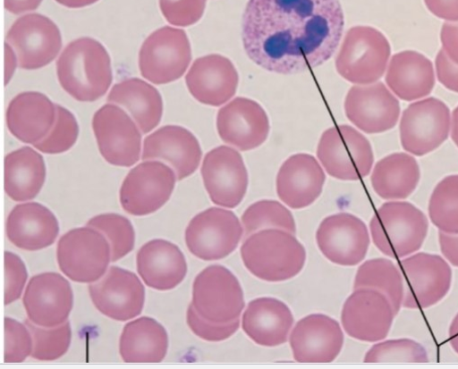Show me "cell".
<instances>
[{
  "label": "cell",
  "mask_w": 458,
  "mask_h": 369,
  "mask_svg": "<svg viewBox=\"0 0 458 369\" xmlns=\"http://www.w3.org/2000/svg\"><path fill=\"white\" fill-rule=\"evenodd\" d=\"M136 264L144 283L161 291L178 287L188 273L187 261L182 250L164 239L145 244L137 254Z\"/></svg>",
  "instance_id": "27"
},
{
  "label": "cell",
  "mask_w": 458,
  "mask_h": 369,
  "mask_svg": "<svg viewBox=\"0 0 458 369\" xmlns=\"http://www.w3.org/2000/svg\"><path fill=\"white\" fill-rule=\"evenodd\" d=\"M92 127L99 151L109 164L129 167L139 161L141 134L123 109L111 104L102 106Z\"/></svg>",
  "instance_id": "16"
},
{
  "label": "cell",
  "mask_w": 458,
  "mask_h": 369,
  "mask_svg": "<svg viewBox=\"0 0 458 369\" xmlns=\"http://www.w3.org/2000/svg\"><path fill=\"white\" fill-rule=\"evenodd\" d=\"M420 169L417 160L406 153H394L375 166L371 183L376 194L386 201H403L417 189Z\"/></svg>",
  "instance_id": "33"
},
{
  "label": "cell",
  "mask_w": 458,
  "mask_h": 369,
  "mask_svg": "<svg viewBox=\"0 0 458 369\" xmlns=\"http://www.w3.org/2000/svg\"><path fill=\"white\" fill-rule=\"evenodd\" d=\"M201 173L213 204L234 209L243 201L249 176L242 155L234 148L221 146L207 154Z\"/></svg>",
  "instance_id": "14"
},
{
  "label": "cell",
  "mask_w": 458,
  "mask_h": 369,
  "mask_svg": "<svg viewBox=\"0 0 458 369\" xmlns=\"http://www.w3.org/2000/svg\"><path fill=\"white\" fill-rule=\"evenodd\" d=\"M62 88L80 102L104 96L113 81L111 59L98 41L85 38L72 42L57 62Z\"/></svg>",
  "instance_id": "2"
},
{
  "label": "cell",
  "mask_w": 458,
  "mask_h": 369,
  "mask_svg": "<svg viewBox=\"0 0 458 369\" xmlns=\"http://www.w3.org/2000/svg\"><path fill=\"white\" fill-rule=\"evenodd\" d=\"M207 2L208 0H160V8L170 24L187 28L197 24L202 19Z\"/></svg>",
  "instance_id": "44"
},
{
  "label": "cell",
  "mask_w": 458,
  "mask_h": 369,
  "mask_svg": "<svg viewBox=\"0 0 458 369\" xmlns=\"http://www.w3.org/2000/svg\"><path fill=\"white\" fill-rule=\"evenodd\" d=\"M6 73H7V83L10 81L11 77L13 75V72L16 69V63L18 62V58L15 56L14 53L12 56V49L10 45L6 43Z\"/></svg>",
  "instance_id": "54"
},
{
  "label": "cell",
  "mask_w": 458,
  "mask_h": 369,
  "mask_svg": "<svg viewBox=\"0 0 458 369\" xmlns=\"http://www.w3.org/2000/svg\"><path fill=\"white\" fill-rule=\"evenodd\" d=\"M191 60V46L186 32L165 27L144 41L139 55V67L144 79L163 85L180 80Z\"/></svg>",
  "instance_id": "8"
},
{
  "label": "cell",
  "mask_w": 458,
  "mask_h": 369,
  "mask_svg": "<svg viewBox=\"0 0 458 369\" xmlns=\"http://www.w3.org/2000/svg\"><path fill=\"white\" fill-rule=\"evenodd\" d=\"M428 216L440 232L458 235V174L437 184L429 199Z\"/></svg>",
  "instance_id": "37"
},
{
  "label": "cell",
  "mask_w": 458,
  "mask_h": 369,
  "mask_svg": "<svg viewBox=\"0 0 458 369\" xmlns=\"http://www.w3.org/2000/svg\"><path fill=\"white\" fill-rule=\"evenodd\" d=\"M436 71L439 83L448 90L458 93V65L448 59L443 49L436 58Z\"/></svg>",
  "instance_id": "47"
},
{
  "label": "cell",
  "mask_w": 458,
  "mask_h": 369,
  "mask_svg": "<svg viewBox=\"0 0 458 369\" xmlns=\"http://www.w3.org/2000/svg\"><path fill=\"white\" fill-rule=\"evenodd\" d=\"M73 302L70 282L55 273H45L33 277L23 298L29 319L37 325L48 328L67 322Z\"/></svg>",
  "instance_id": "21"
},
{
  "label": "cell",
  "mask_w": 458,
  "mask_h": 369,
  "mask_svg": "<svg viewBox=\"0 0 458 369\" xmlns=\"http://www.w3.org/2000/svg\"><path fill=\"white\" fill-rule=\"evenodd\" d=\"M87 227L100 231L111 247V262L115 263L130 254L135 243V233L131 222L114 214H102L91 219Z\"/></svg>",
  "instance_id": "39"
},
{
  "label": "cell",
  "mask_w": 458,
  "mask_h": 369,
  "mask_svg": "<svg viewBox=\"0 0 458 369\" xmlns=\"http://www.w3.org/2000/svg\"><path fill=\"white\" fill-rule=\"evenodd\" d=\"M28 270L20 256L5 252V305L21 298L28 281Z\"/></svg>",
  "instance_id": "46"
},
{
  "label": "cell",
  "mask_w": 458,
  "mask_h": 369,
  "mask_svg": "<svg viewBox=\"0 0 458 369\" xmlns=\"http://www.w3.org/2000/svg\"><path fill=\"white\" fill-rule=\"evenodd\" d=\"M428 232V220L416 206L403 201L384 204L370 222L372 240L385 256L402 259L418 252Z\"/></svg>",
  "instance_id": "4"
},
{
  "label": "cell",
  "mask_w": 458,
  "mask_h": 369,
  "mask_svg": "<svg viewBox=\"0 0 458 369\" xmlns=\"http://www.w3.org/2000/svg\"><path fill=\"white\" fill-rule=\"evenodd\" d=\"M438 242L445 259L458 268V235L438 232Z\"/></svg>",
  "instance_id": "50"
},
{
  "label": "cell",
  "mask_w": 458,
  "mask_h": 369,
  "mask_svg": "<svg viewBox=\"0 0 458 369\" xmlns=\"http://www.w3.org/2000/svg\"><path fill=\"white\" fill-rule=\"evenodd\" d=\"M400 270L404 281V308L425 309L433 306L451 289V267L439 256L413 254L400 262Z\"/></svg>",
  "instance_id": "12"
},
{
  "label": "cell",
  "mask_w": 458,
  "mask_h": 369,
  "mask_svg": "<svg viewBox=\"0 0 458 369\" xmlns=\"http://www.w3.org/2000/svg\"><path fill=\"white\" fill-rule=\"evenodd\" d=\"M243 235V226L233 212L210 208L191 222L185 240L191 253L199 259L217 261L233 253Z\"/></svg>",
  "instance_id": "11"
},
{
  "label": "cell",
  "mask_w": 458,
  "mask_h": 369,
  "mask_svg": "<svg viewBox=\"0 0 458 369\" xmlns=\"http://www.w3.org/2000/svg\"><path fill=\"white\" fill-rule=\"evenodd\" d=\"M25 324L33 338L31 356L44 361L56 360L66 354L72 342V328L69 322L55 327H43L27 320Z\"/></svg>",
  "instance_id": "40"
},
{
  "label": "cell",
  "mask_w": 458,
  "mask_h": 369,
  "mask_svg": "<svg viewBox=\"0 0 458 369\" xmlns=\"http://www.w3.org/2000/svg\"><path fill=\"white\" fill-rule=\"evenodd\" d=\"M344 30L340 0H250L242 19L249 58L284 75L326 63L338 49Z\"/></svg>",
  "instance_id": "1"
},
{
  "label": "cell",
  "mask_w": 458,
  "mask_h": 369,
  "mask_svg": "<svg viewBox=\"0 0 458 369\" xmlns=\"http://www.w3.org/2000/svg\"><path fill=\"white\" fill-rule=\"evenodd\" d=\"M57 114L55 125L49 134L34 145L46 154H61L68 151L76 143L79 125L74 115L66 108L56 105Z\"/></svg>",
  "instance_id": "42"
},
{
  "label": "cell",
  "mask_w": 458,
  "mask_h": 369,
  "mask_svg": "<svg viewBox=\"0 0 458 369\" xmlns=\"http://www.w3.org/2000/svg\"><path fill=\"white\" fill-rule=\"evenodd\" d=\"M344 107L348 119L369 134L392 130L401 113L398 99L382 82L352 87L346 96Z\"/></svg>",
  "instance_id": "20"
},
{
  "label": "cell",
  "mask_w": 458,
  "mask_h": 369,
  "mask_svg": "<svg viewBox=\"0 0 458 369\" xmlns=\"http://www.w3.org/2000/svg\"><path fill=\"white\" fill-rule=\"evenodd\" d=\"M216 125L222 140L241 151L259 147L269 133V120L265 110L257 102L245 97H237L221 108Z\"/></svg>",
  "instance_id": "23"
},
{
  "label": "cell",
  "mask_w": 458,
  "mask_h": 369,
  "mask_svg": "<svg viewBox=\"0 0 458 369\" xmlns=\"http://www.w3.org/2000/svg\"><path fill=\"white\" fill-rule=\"evenodd\" d=\"M33 338L30 329L11 317H5V363H21L31 356Z\"/></svg>",
  "instance_id": "43"
},
{
  "label": "cell",
  "mask_w": 458,
  "mask_h": 369,
  "mask_svg": "<svg viewBox=\"0 0 458 369\" xmlns=\"http://www.w3.org/2000/svg\"><path fill=\"white\" fill-rule=\"evenodd\" d=\"M187 322L191 330L200 339L218 342L231 338L240 327V319L228 323H216L206 320L195 310L192 304L189 306Z\"/></svg>",
  "instance_id": "45"
},
{
  "label": "cell",
  "mask_w": 458,
  "mask_h": 369,
  "mask_svg": "<svg viewBox=\"0 0 458 369\" xmlns=\"http://www.w3.org/2000/svg\"><path fill=\"white\" fill-rule=\"evenodd\" d=\"M6 41L15 50L18 63L24 70L47 66L55 60L63 46L57 26L39 14L19 19L10 29Z\"/></svg>",
  "instance_id": "15"
},
{
  "label": "cell",
  "mask_w": 458,
  "mask_h": 369,
  "mask_svg": "<svg viewBox=\"0 0 458 369\" xmlns=\"http://www.w3.org/2000/svg\"><path fill=\"white\" fill-rule=\"evenodd\" d=\"M428 10L446 22H458V0H424Z\"/></svg>",
  "instance_id": "49"
},
{
  "label": "cell",
  "mask_w": 458,
  "mask_h": 369,
  "mask_svg": "<svg viewBox=\"0 0 458 369\" xmlns=\"http://www.w3.org/2000/svg\"><path fill=\"white\" fill-rule=\"evenodd\" d=\"M242 262L255 277L281 282L298 275L307 252L295 235L281 230H264L248 237L241 248Z\"/></svg>",
  "instance_id": "3"
},
{
  "label": "cell",
  "mask_w": 458,
  "mask_h": 369,
  "mask_svg": "<svg viewBox=\"0 0 458 369\" xmlns=\"http://www.w3.org/2000/svg\"><path fill=\"white\" fill-rule=\"evenodd\" d=\"M293 322V314L284 302L273 298H260L249 303L242 326L258 345L276 347L287 341Z\"/></svg>",
  "instance_id": "30"
},
{
  "label": "cell",
  "mask_w": 458,
  "mask_h": 369,
  "mask_svg": "<svg viewBox=\"0 0 458 369\" xmlns=\"http://www.w3.org/2000/svg\"><path fill=\"white\" fill-rule=\"evenodd\" d=\"M168 348V332L154 318L142 316L123 327L120 355L126 363H160Z\"/></svg>",
  "instance_id": "32"
},
{
  "label": "cell",
  "mask_w": 458,
  "mask_h": 369,
  "mask_svg": "<svg viewBox=\"0 0 458 369\" xmlns=\"http://www.w3.org/2000/svg\"><path fill=\"white\" fill-rule=\"evenodd\" d=\"M59 4L70 9H81L90 6L98 2V0H55Z\"/></svg>",
  "instance_id": "53"
},
{
  "label": "cell",
  "mask_w": 458,
  "mask_h": 369,
  "mask_svg": "<svg viewBox=\"0 0 458 369\" xmlns=\"http://www.w3.org/2000/svg\"><path fill=\"white\" fill-rule=\"evenodd\" d=\"M186 83L199 103L216 107L235 96L239 74L228 58L211 55L195 61L186 76Z\"/></svg>",
  "instance_id": "25"
},
{
  "label": "cell",
  "mask_w": 458,
  "mask_h": 369,
  "mask_svg": "<svg viewBox=\"0 0 458 369\" xmlns=\"http://www.w3.org/2000/svg\"><path fill=\"white\" fill-rule=\"evenodd\" d=\"M245 238L264 230H281L295 235L291 212L280 203L263 200L250 205L242 216Z\"/></svg>",
  "instance_id": "38"
},
{
  "label": "cell",
  "mask_w": 458,
  "mask_h": 369,
  "mask_svg": "<svg viewBox=\"0 0 458 369\" xmlns=\"http://www.w3.org/2000/svg\"><path fill=\"white\" fill-rule=\"evenodd\" d=\"M440 40L445 55L458 65V22H445L441 29Z\"/></svg>",
  "instance_id": "48"
},
{
  "label": "cell",
  "mask_w": 458,
  "mask_h": 369,
  "mask_svg": "<svg viewBox=\"0 0 458 369\" xmlns=\"http://www.w3.org/2000/svg\"><path fill=\"white\" fill-rule=\"evenodd\" d=\"M326 180V172L315 156L296 154L280 167L276 177V193L279 199L291 209H304L320 197Z\"/></svg>",
  "instance_id": "24"
},
{
  "label": "cell",
  "mask_w": 458,
  "mask_h": 369,
  "mask_svg": "<svg viewBox=\"0 0 458 369\" xmlns=\"http://www.w3.org/2000/svg\"><path fill=\"white\" fill-rule=\"evenodd\" d=\"M42 3L43 0H5V9L13 14L20 15L38 10Z\"/></svg>",
  "instance_id": "51"
},
{
  "label": "cell",
  "mask_w": 458,
  "mask_h": 369,
  "mask_svg": "<svg viewBox=\"0 0 458 369\" xmlns=\"http://www.w3.org/2000/svg\"><path fill=\"white\" fill-rule=\"evenodd\" d=\"M93 304L104 315L126 322L140 314L145 302V289L136 274L112 266L98 281L90 283Z\"/></svg>",
  "instance_id": "18"
},
{
  "label": "cell",
  "mask_w": 458,
  "mask_h": 369,
  "mask_svg": "<svg viewBox=\"0 0 458 369\" xmlns=\"http://www.w3.org/2000/svg\"><path fill=\"white\" fill-rule=\"evenodd\" d=\"M202 149L198 138L189 130L168 125L144 139L142 160L160 159L169 163L182 180L199 166Z\"/></svg>",
  "instance_id": "26"
},
{
  "label": "cell",
  "mask_w": 458,
  "mask_h": 369,
  "mask_svg": "<svg viewBox=\"0 0 458 369\" xmlns=\"http://www.w3.org/2000/svg\"><path fill=\"white\" fill-rule=\"evenodd\" d=\"M451 129L449 108L441 100L428 97L411 104L400 122L401 143L405 151L422 156L439 147Z\"/></svg>",
  "instance_id": "13"
},
{
  "label": "cell",
  "mask_w": 458,
  "mask_h": 369,
  "mask_svg": "<svg viewBox=\"0 0 458 369\" xmlns=\"http://www.w3.org/2000/svg\"><path fill=\"white\" fill-rule=\"evenodd\" d=\"M107 101L127 110L144 134L157 128L164 114L159 91L140 79H129L114 85Z\"/></svg>",
  "instance_id": "34"
},
{
  "label": "cell",
  "mask_w": 458,
  "mask_h": 369,
  "mask_svg": "<svg viewBox=\"0 0 458 369\" xmlns=\"http://www.w3.org/2000/svg\"><path fill=\"white\" fill-rule=\"evenodd\" d=\"M386 81L397 97L412 102L429 96L436 79L428 58L418 52L404 51L392 57Z\"/></svg>",
  "instance_id": "31"
},
{
  "label": "cell",
  "mask_w": 458,
  "mask_h": 369,
  "mask_svg": "<svg viewBox=\"0 0 458 369\" xmlns=\"http://www.w3.org/2000/svg\"><path fill=\"white\" fill-rule=\"evenodd\" d=\"M47 178L44 157L24 147L5 157V192L15 202H29L41 192Z\"/></svg>",
  "instance_id": "35"
},
{
  "label": "cell",
  "mask_w": 458,
  "mask_h": 369,
  "mask_svg": "<svg viewBox=\"0 0 458 369\" xmlns=\"http://www.w3.org/2000/svg\"><path fill=\"white\" fill-rule=\"evenodd\" d=\"M365 363H427L428 352L411 339L389 340L374 345L364 357Z\"/></svg>",
  "instance_id": "41"
},
{
  "label": "cell",
  "mask_w": 458,
  "mask_h": 369,
  "mask_svg": "<svg viewBox=\"0 0 458 369\" xmlns=\"http://www.w3.org/2000/svg\"><path fill=\"white\" fill-rule=\"evenodd\" d=\"M57 261L72 281L92 283L105 275L111 262V247L100 231L90 227L75 229L59 240Z\"/></svg>",
  "instance_id": "9"
},
{
  "label": "cell",
  "mask_w": 458,
  "mask_h": 369,
  "mask_svg": "<svg viewBox=\"0 0 458 369\" xmlns=\"http://www.w3.org/2000/svg\"><path fill=\"white\" fill-rule=\"evenodd\" d=\"M317 242L322 254L341 266H355L367 256L370 237L367 225L350 214L329 216L321 223Z\"/></svg>",
  "instance_id": "19"
},
{
  "label": "cell",
  "mask_w": 458,
  "mask_h": 369,
  "mask_svg": "<svg viewBox=\"0 0 458 369\" xmlns=\"http://www.w3.org/2000/svg\"><path fill=\"white\" fill-rule=\"evenodd\" d=\"M191 304L200 316L216 323L240 319L245 307L241 283L222 265L208 266L197 276Z\"/></svg>",
  "instance_id": "10"
},
{
  "label": "cell",
  "mask_w": 458,
  "mask_h": 369,
  "mask_svg": "<svg viewBox=\"0 0 458 369\" xmlns=\"http://www.w3.org/2000/svg\"><path fill=\"white\" fill-rule=\"evenodd\" d=\"M451 124V138L458 147V106L453 112Z\"/></svg>",
  "instance_id": "55"
},
{
  "label": "cell",
  "mask_w": 458,
  "mask_h": 369,
  "mask_svg": "<svg viewBox=\"0 0 458 369\" xmlns=\"http://www.w3.org/2000/svg\"><path fill=\"white\" fill-rule=\"evenodd\" d=\"M448 340L453 349L458 354V314L454 316L450 324Z\"/></svg>",
  "instance_id": "52"
},
{
  "label": "cell",
  "mask_w": 458,
  "mask_h": 369,
  "mask_svg": "<svg viewBox=\"0 0 458 369\" xmlns=\"http://www.w3.org/2000/svg\"><path fill=\"white\" fill-rule=\"evenodd\" d=\"M390 56V44L380 31L355 27L344 38L336 58V69L351 83L370 85L384 76Z\"/></svg>",
  "instance_id": "5"
},
{
  "label": "cell",
  "mask_w": 458,
  "mask_h": 369,
  "mask_svg": "<svg viewBox=\"0 0 458 369\" xmlns=\"http://www.w3.org/2000/svg\"><path fill=\"white\" fill-rule=\"evenodd\" d=\"M396 315L393 305L383 293L359 289L346 300L342 323L352 338L377 342L388 336Z\"/></svg>",
  "instance_id": "17"
},
{
  "label": "cell",
  "mask_w": 458,
  "mask_h": 369,
  "mask_svg": "<svg viewBox=\"0 0 458 369\" xmlns=\"http://www.w3.org/2000/svg\"><path fill=\"white\" fill-rule=\"evenodd\" d=\"M56 105L44 94L25 92L17 96L7 110L10 131L21 141L35 145L53 129Z\"/></svg>",
  "instance_id": "29"
},
{
  "label": "cell",
  "mask_w": 458,
  "mask_h": 369,
  "mask_svg": "<svg viewBox=\"0 0 458 369\" xmlns=\"http://www.w3.org/2000/svg\"><path fill=\"white\" fill-rule=\"evenodd\" d=\"M318 158L333 177L359 180L368 176L374 164V153L369 139L349 125L330 128L321 137Z\"/></svg>",
  "instance_id": "6"
},
{
  "label": "cell",
  "mask_w": 458,
  "mask_h": 369,
  "mask_svg": "<svg viewBox=\"0 0 458 369\" xmlns=\"http://www.w3.org/2000/svg\"><path fill=\"white\" fill-rule=\"evenodd\" d=\"M176 180V172L162 162L138 164L122 184L120 202L123 211L137 217L157 213L171 199Z\"/></svg>",
  "instance_id": "7"
},
{
  "label": "cell",
  "mask_w": 458,
  "mask_h": 369,
  "mask_svg": "<svg viewBox=\"0 0 458 369\" xmlns=\"http://www.w3.org/2000/svg\"><path fill=\"white\" fill-rule=\"evenodd\" d=\"M371 289L383 293L398 314L404 299L403 273L391 260L376 258L365 262L358 270L354 289Z\"/></svg>",
  "instance_id": "36"
},
{
  "label": "cell",
  "mask_w": 458,
  "mask_h": 369,
  "mask_svg": "<svg viewBox=\"0 0 458 369\" xmlns=\"http://www.w3.org/2000/svg\"><path fill=\"white\" fill-rule=\"evenodd\" d=\"M344 344L340 323L322 314L301 319L290 335L293 358L299 363H331L340 355Z\"/></svg>",
  "instance_id": "22"
},
{
  "label": "cell",
  "mask_w": 458,
  "mask_h": 369,
  "mask_svg": "<svg viewBox=\"0 0 458 369\" xmlns=\"http://www.w3.org/2000/svg\"><path fill=\"white\" fill-rule=\"evenodd\" d=\"M6 232L15 247L34 252L51 247L59 235L60 227L48 208L38 203H28L16 206L10 214Z\"/></svg>",
  "instance_id": "28"
}]
</instances>
